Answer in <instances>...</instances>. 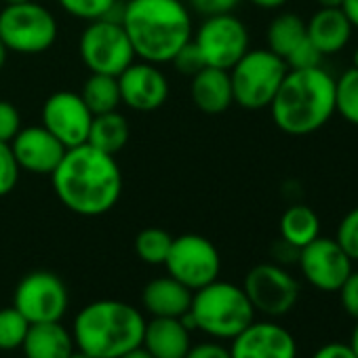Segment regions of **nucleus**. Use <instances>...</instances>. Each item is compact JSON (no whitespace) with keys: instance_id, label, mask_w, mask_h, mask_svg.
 <instances>
[{"instance_id":"c9c22d12","label":"nucleus","mask_w":358,"mask_h":358,"mask_svg":"<svg viewBox=\"0 0 358 358\" xmlns=\"http://www.w3.org/2000/svg\"><path fill=\"white\" fill-rule=\"evenodd\" d=\"M339 301L345 314H350L354 320H358V270H352L350 276L339 287Z\"/></svg>"},{"instance_id":"423d86ee","label":"nucleus","mask_w":358,"mask_h":358,"mask_svg":"<svg viewBox=\"0 0 358 358\" xmlns=\"http://www.w3.org/2000/svg\"><path fill=\"white\" fill-rule=\"evenodd\" d=\"M234 103L245 110L270 108L289 68L270 49H249L230 70Z\"/></svg>"},{"instance_id":"7ed1b4c3","label":"nucleus","mask_w":358,"mask_h":358,"mask_svg":"<svg viewBox=\"0 0 358 358\" xmlns=\"http://www.w3.org/2000/svg\"><path fill=\"white\" fill-rule=\"evenodd\" d=\"M270 114L287 135L303 137L320 131L335 116V78L322 66L289 70L270 103Z\"/></svg>"},{"instance_id":"c85d7f7f","label":"nucleus","mask_w":358,"mask_h":358,"mask_svg":"<svg viewBox=\"0 0 358 358\" xmlns=\"http://www.w3.org/2000/svg\"><path fill=\"white\" fill-rule=\"evenodd\" d=\"M59 7L76 17V20H85V22H97V20H118L120 22V13H118V0H57Z\"/></svg>"},{"instance_id":"6ab92c4d","label":"nucleus","mask_w":358,"mask_h":358,"mask_svg":"<svg viewBox=\"0 0 358 358\" xmlns=\"http://www.w3.org/2000/svg\"><path fill=\"white\" fill-rule=\"evenodd\" d=\"M141 345L152 354V358H184L192 339L182 318L152 316V320L145 322Z\"/></svg>"},{"instance_id":"2f4dec72","label":"nucleus","mask_w":358,"mask_h":358,"mask_svg":"<svg viewBox=\"0 0 358 358\" xmlns=\"http://www.w3.org/2000/svg\"><path fill=\"white\" fill-rule=\"evenodd\" d=\"M20 164L11 152V145L0 141V199L11 194L20 182Z\"/></svg>"},{"instance_id":"9b49d317","label":"nucleus","mask_w":358,"mask_h":358,"mask_svg":"<svg viewBox=\"0 0 358 358\" xmlns=\"http://www.w3.org/2000/svg\"><path fill=\"white\" fill-rule=\"evenodd\" d=\"M205 66L230 70L249 51V30L232 13L205 17L196 34H192Z\"/></svg>"},{"instance_id":"a18cd8bd","label":"nucleus","mask_w":358,"mask_h":358,"mask_svg":"<svg viewBox=\"0 0 358 358\" xmlns=\"http://www.w3.org/2000/svg\"><path fill=\"white\" fill-rule=\"evenodd\" d=\"M7 55H9V49L3 45V41H0V70H3L7 64Z\"/></svg>"},{"instance_id":"412c9836","label":"nucleus","mask_w":358,"mask_h":358,"mask_svg":"<svg viewBox=\"0 0 358 358\" xmlns=\"http://www.w3.org/2000/svg\"><path fill=\"white\" fill-rule=\"evenodd\" d=\"M190 95H192L194 106L205 114L226 112L234 103L230 72L205 66L196 76H192Z\"/></svg>"},{"instance_id":"1a4fd4ad","label":"nucleus","mask_w":358,"mask_h":358,"mask_svg":"<svg viewBox=\"0 0 358 358\" xmlns=\"http://www.w3.org/2000/svg\"><path fill=\"white\" fill-rule=\"evenodd\" d=\"M162 266L169 276L186 285L190 291H199L220 278L222 257L209 238L201 234H184L173 238Z\"/></svg>"},{"instance_id":"4468645a","label":"nucleus","mask_w":358,"mask_h":358,"mask_svg":"<svg viewBox=\"0 0 358 358\" xmlns=\"http://www.w3.org/2000/svg\"><path fill=\"white\" fill-rule=\"evenodd\" d=\"M93 114L80 93L57 91L43 106V127L51 131L66 148L87 143Z\"/></svg>"},{"instance_id":"7c9ffc66","label":"nucleus","mask_w":358,"mask_h":358,"mask_svg":"<svg viewBox=\"0 0 358 358\" xmlns=\"http://www.w3.org/2000/svg\"><path fill=\"white\" fill-rule=\"evenodd\" d=\"M335 241L352 262H358V207L350 209L341 217L335 232Z\"/></svg>"},{"instance_id":"79ce46f5","label":"nucleus","mask_w":358,"mask_h":358,"mask_svg":"<svg viewBox=\"0 0 358 358\" xmlns=\"http://www.w3.org/2000/svg\"><path fill=\"white\" fill-rule=\"evenodd\" d=\"M251 5L259 7V9H266V11H274V9H280L285 7L289 0H249Z\"/></svg>"},{"instance_id":"37998d69","label":"nucleus","mask_w":358,"mask_h":358,"mask_svg":"<svg viewBox=\"0 0 358 358\" xmlns=\"http://www.w3.org/2000/svg\"><path fill=\"white\" fill-rule=\"evenodd\" d=\"M118 358H152V354H150L143 345H137V348H133V350L124 352V354H122V356H118Z\"/></svg>"},{"instance_id":"a19ab883","label":"nucleus","mask_w":358,"mask_h":358,"mask_svg":"<svg viewBox=\"0 0 358 358\" xmlns=\"http://www.w3.org/2000/svg\"><path fill=\"white\" fill-rule=\"evenodd\" d=\"M341 11L350 20L352 28L358 30V0H343V3H341Z\"/></svg>"},{"instance_id":"f03ea898","label":"nucleus","mask_w":358,"mask_h":358,"mask_svg":"<svg viewBox=\"0 0 358 358\" xmlns=\"http://www.w3.org/2000/svg\"><path fill=\"white\" fill-rule=\"evenodd\" d=\"M120 24L135 57L150 64H171L175 53L192 41V17L182 0H127Z\"/></svg>"},{"instance_id":"ddd939ff","label":"nucleus","mask_w":358,"mask_h":358,"mask_svg":"<svg viewBox=\"0 0 358 358\" xmlns=\"http://www.w3.org/2000/svg\"><path fill=\"white\" fill-rule=\"evenodd\" d=\"M297 266L303 278L322 293H337L343 280L354 270V262L337 245L335 238L318 236L299 249Z\"/></svg>"},{"instance_id":"20e7f679","label":"nucleus","mask_w":358,"mask_h":358,"mask_svg":"<svg viewBox=\"0 0 358 358\" xmlns=\"http://www.w3.org/2000/svg\"><path fill=\"white\" fill-rule=\"evenodd\" d=\"M145 318L137 308L118 299H99L85 306L72 324L78 352L91 358H118L141 345Z\"/></svg>"},{"instance_id":"6e6552de","label":"nucleus","mask_w":358,"mask_h":358,"mask_svg":"<svg viewBox=\"0 0 358 358\" xmlns=\"http://www.w3.org/2000/svg\"><path fill=\"white\" fill-rule=\"evenodd\" d=\"M78 53L91 74L120 76L135 59L133 45L118 20L89 22L78 41Z\"/></svg>"},{"instance_id":"bb28decb","label":"nucleus","mask_w":358,"mask_h":358,"mask_svg":"<svg viewBox=\"0 0 358 358\" xmlns=\"http://www.w3.org/2000/svg\"><path fill=\"white\" fill-rule=\"evenodd\" d=\"M335 114L358 127V70L348 68L335 78Z\"/></svg>"},{"instance_id":"cd10ccee","label":"nucleus","mask_w":358,"mask_h":358,"mask_svg":"<svg viewBox=\"0 0 358 358\" xmlns=\"http://www.w3.org/2000/svg\"><path fill=\"white\" fill-rule=\"evenodd\" d=\"M173 236L162 228H145L135 236V253L141 262L150 266L164 264Z\"/></svg>"},{"instance_id":"ea45409f","label":"nucleus","mask_w":358,"mask_h":358,"mask_svg":"<svg viewBox=\"0 0 358 358\" xmlns=\"http://www.w3.org/2000/svg\"><path fill=\"white\" fill-rule=\"evenodd\" d=\"M272 255H274V264L278 266H287V264H297V257H299V249L289 245L287 241H278L274 247H272Z\"/></svg>"},{"instance_id":"473e14b6","label":"nucleus","mask_w":358,"mask_h":358,"mask_svg":"<svg viewBox=\"0 0 358 358\" xmlns=\"http://www.w3.org/2000/svg\"><path fill=\"white\" fill-rule=\"evenodd\" d=\"M171 64L175 66V70L184 76H196L203 68H205V59L199 51V47L194 45V41L186 43L182 49L175 53V57L171 59Z\"/></svg>"},{"instance_id":"8fccbe9b","label":"nucleus","mask_w":358,"mask_h":358,"mask_svg":"<svg viewBox=\"0 0 358 358\" xmlns=\"http://www.w3.org/2000/svg\"><path fill=\"white\" fill-rule=\"evenodd\" d=\"M68 358H91V356H87V354H83V352H76V350H74Z\"/></svg>"},{"instance_id":"b1692460","label":"nucleus","mask_w":358,"mask_h":358,"mask_svg":"<svg viewBox=\"0 0 358 358\" xmlns=\"http://www.w3.org/2000/svg\"><path fill=\"white\" fill-rule=\"evenodd\" d=\"M280 238L301 249L320 236V217L308 205H291L280 217Z\"/></svg>"},{"instance_id":"f8f14e48","label":"nucleus","mask_w":358,"mask_h":358,"mask_svg":"<svg viewBox=\"0 0 358 358\" xmlns=\"http://www.w3.org/2000/svg\"><path fill=\"white\" fill-rule=\"evenodd\" d=\"M68 289L64 280L47 270L26 274L13 293V306L34 322H57L68 312Z\"/></svg>"},{"instance_id":"de8ad7c7","label":"nucleus","mask_w":358,"mask_h":358,"mask_svg":"<svg viewBox=\"0 0 358 358\" xmlns=\"http://www.w3.org/2000/svg\"><path fill=\"white\" fill-rule=\"evenodd\" d=\"M352 68L358 70V45H356V49H354V53H352Z\"/></svg>"},{"instance_id":"c03bdc74","label":"nucleus","mask_w":358,"mask_h":358,"mask_svg":"<svg viewBox=\"0 0 358 358\" xmlns=\"http://www.w3.org/2000/svg\"><path fill=\"white\" fill-rule=\"evenodd\" d=\"M343 0H316L318 9H341Z\"/></svg>"},{"instance_id":"a878e982","label":"nucleus","mask_w":358,"mask_h":358,"mask_svg":"<svg viewBox=\"0 0 358 358\" xmlns=\"http://www.w3.org/2000/svg\"><path fill=\"white\" fill-rule=\"evenodd\" d=\"M80 97L93 116L114 112L120 106L118 78L108 76V74H91L80 89Z\"/></svg>"},{"instance_id":"2eb2a0df","label":"nucleus","mask_w":358,"mask_h":358,"mask_svg":"<svg viewBox=\"0 0 358 358\" xmlns=\"http://www.w3.org/2000/svg\"><path fill=\"white\" fill-rule=\"evenodd\" d=\"M232 358H297V341L274 320H253L230 345Z\"/></svg>"},{"instance_id":"4c0bfd02","label":"nucleus","mask_w":358,"mask_h":358,"mask_svg":"<svg viewBox=\"0 0 358 358\" xmlns=\"http://www.w3.org/2000/svg\"><path fill=\"white\" fill-rule=\"evenodd\" d=\"M184 358H232V356H230V348L217 341H203V343L190 345Z\"/></svg>"},{"instance_id":"393cba45","label":"nucleus","mask_w":358,"mask_h":358,"mask_svg":"<svg viewBox=\"0 0 358 358\" xmlns=\"http://www.w3.org/2000/svg\"><path fill=\"white\" fill-rule=\"evenodd\" d=\"M308 38L306 34V22L297 13H280L276 15L268 26V49L276 53L278 57H287L299 43Z\"/></svg>"},{"instance_id":"f704fd0d","label":"nucleus","mask_w":358,"mask_h":358,"mask_svg":"<svg viewBox=\"0 0 358 358\" xmlns=\"http://www.w3.org/2000/svg\"><path fill=\"white\" fill-rule=\"evenodd\" d=\"M20 129H22L20 110L11 101L0 99V141L11 143V139L20 133Z\"/></svg>"},{"instance_id":"f257e3e1","label":"nucleus","mask_w":358,"mask_h":358,"mask_svg":"<svg viewBox=\"0 0 358 358\" xmlns=\"http://www.w3.org/2000/svg\"><path fill=\"white\" fill-rule=\"evenodd\" d=\"M51 182L59 203L80 217L106 215L122 194V171L116 156L89 143L66 150L59 166L51 173Z\"/></svg>"},{"instance_id":"09e8293b","label":"nucleus","mask_w":358,"mask_h":358,"mask_svg":"<svg viewBox=\"0 0 358 358\" xmlns=\"http://www.w3.org/2000/svg\"><path fill=\"white\" fill-rule=\"evenodd\" d=\"M5 5H22V3H30V0H3Z\"/></svg>"},{"instance_id":"72a5a7b5","label":"nucleus","mask_w":358,"mask_h":358,"mask_svg":"<svg viewBox=\"0 0 358 358\" xmlns=\"http://www.w3.org/2000/svg\"><path fill=\"white\" fill-rule=\"evenodd\" d=\"M285 64L289 70H306V68H316L322 66V53L306 38L303 43H299L287 57Z\"/></svg>"},{"instance_id":"39448f33","label":"nucleus","mask_w":358,"mask_h":358,"mask_svg":"<svg viewBox=\"0 0 358 358\" xmlns=\"http://www.w3.org/2000/svg\"><path fill=\"white\" fill-rule=\"evenodd\" d=\"M188 312L196 331H205L213 339H234L255 320V310L243 287L220 278L192 293Z\"/></svg>"},{"instance_id":"4be33fe9","label":"nucleus","mask_w":358,"mask_h":358,"mask_svg":"<svg viewBox=\"0 0 358 358\" xmlns=\"http://www.w3.org/2000/svg\"><path fill=\"white\" fill-rule=\"evenodd\" d=\"M72 333L57 322H34L22 343L26 358H68L74 352Z\"/></svg>"},{"instance_id":"dca6fc26","label":"nucleus","mask_w":358,"mask_h":358,"mask_svg":"<svg viewBox=\"0 0 358 358\" xmlns=\"http://www.w3.org/2000/svg\"><path fill=\"white\" fill-rule=\"evenodd\" d=\"M120 101L135 112H154L169 97V80L156 64H131L118 76Z\"/></svg>"},{"instance_id":"49530a36","label":"nucleus","mask_w":358,"mask_h":358,"mask_svg":"<svg viewBox=\"0 0 358 358\" xmlns=\"http://www.w3.org/2000/svg\"><path fill=\"white\" fill-rule=\"evenodd\" d=\"M350 345H352L354 354L358 356V320H356V327H354V333H352V341H350Z\"/></svg>"},{"instance_id":"f3484780","label":"nucleus","mask_w":358,"mask_h":358,"mask_svg":"<svg viewBox=\"0 0 358 358\" xmlns=\"http://www.w3.org/2000/svg\"><path fill=\"white\" fill-rule=\"evenodd\" d=\"M11 152L22 171L32 175H49L59 166L66 145L43 124L41 127H26L11 139Z\"/></svg>"},{"instance_id":"aec40b11","label":"nucleus","mask_w":358,"mask_h":358,"mask_svg":"<svg viewBox=\"0 0 358 358\" xmlns=\"http://www.w3.org/2000/svg\"><path fill=\"white\" fill-rule=\"evenodd\" d=\"M192 293L186 285L175 280L173 276H160L145 285L141 293L143 308L158 318H179L190 310Z\"/></svg>"},{"instance_id":"0eeeda50","label":"nucleus","mask_w":358,"mask_h":358,"mask_svg":"<svg viewBox=\"0 0 358 358\" xmlns=\"http://www.w3.org/2000/svg\"><path fill=\"white\" fill-rule=\"evenodd\" d=\"M0 41L20 55H38L57 41V22L51 11L34 0L5 5L0 11Z\"/></svg>"},{"instance_id":"a211bd4d","label":"nucleus","mask_w":358,"mask_h":358,"mask_svg":"<svg viewBox=\"0 0 358 358\" xmlns=\"http://www.w3.org/2000/svg\"><path fill=\"white\" fill-rule=\"evenodd\" d=\"M306 34L308 41L322 53V57H327L341 53L348 47L354 28L341 9H318L306 22Z\"/></svg>"},{"instance_id":"9d476101","label":"nucleus","mask_w":358,"mask_h":358,"mask_svg":"<svg viewBox=\"0 0 358 358\" xmlns=\"http://www.w3.org/2000/svg\"><path fill=\"white\" fill-rule=\"evenodd\" d=\"M243 291L247 293L255 312L270 318L289 314L299 299V282L278 264H257L245 276Z\"/></svg>"},{"instance_id":"58836bf2","label":"nucleus","mask_w":358,"mask_h":358,"mask_svg":"<svg viewBox=\"0 0 358 358\" xmlns=\"http://www.w3.org/2000/svg\"><path fill=\"white\" fill-rule=\"evenodd\" d=\"M312 358H358L352 350L350 343H343V341H331V343H324L320 345Z\"/></svg>"},{"instance_id":"5701e85b","label":"nucleus","mask_w":358,"mask_h":358,"mask_svg":"<svg viewBox=\"0 0 358 358\" xmlns=\"http://www.w3.org/2000/svg\"><path fill=\"white\" fill-rule=\"evenodd\" d=\"M131 129L129 122L122 114L114 112H106V114H95L91 120V129H89V137L87 143L116 156L129 141Z\"/></svg>"},{"instance_id":"c756f323","label":"nucleus","mask_w":358,"mask_h":358,"mask_svg":"<svg viewBox=\"0 0 358 358\" xmlns=\"http://www.w3.org/2000/svg\"><path fill=\"white\" fill-rule=\"evenodd\" d=\"M30 324L32 322L15 306L0 310V350L11 352L22 348Z\"/></svg>"},{"instance_id":"e433bc0d","label":"nucleus","mask_w":358,"mask_h":358,"mask_svg":"<svg viewBox=\"0 0 358 358\" xmlns=\"http://www.w3.org/2000/svg\"><path fill=\"white\" fill-rule=\"evenodd\" d=\"M188 5L203 17H213V15H224L232 13L241 0H188Z\"/></svg>"}]
</instances>
